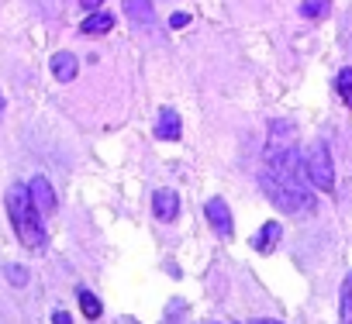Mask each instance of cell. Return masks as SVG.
Returning a JSON list of instances; mask_svg holds the SVG:
<instances>
[{
  "instance_id": "1",
  "label": "cell",
  "mask_w": 352,
  "mask_h": 324,
  "mask_svg": "<svg viewBox=\"0 0 352 324\" xmlns=\"http://www.w3.org/2000/svg\"><path fill=\"white\" fill-rule=\"evenodd\" d=\"M259 187L266 194V200L283 211V214H294V218H311L314 214V183L311 180H297V176H280V173H270L263 170L259 176Z\"/></svg>"
},
{
  "instance_id": "2",
  "label": "cell",
  "mask_w": 352,
  "mask_h": 324,
  "mask_svg": "<svg viewBox=\"0 0 352 324\" xmlns=\"http://www.w3.org/2000/svg\"><path fill=\"white\" fill-rule=\"evenodd\" d=\"M8 218H11V228L18 235V242L32 252H45L49 245V235H45V224H42V211L35 207L32 194L25 183H14L8 190Z\"/></svg>"
},
{
  "instance_id": "3",
  "label": "cell",
  "mask_w": 352,
  "mask_h": 324,
  "mask_svg": "<svg viewBox=\"0 0 352 324\" xmlns=\"http://www.w3.org/2000/svg\"><path fill=\"white\" fill-rule=\"evenodd\" d=\"M304 162H307V176H311L314 190L331 194V190H335V162H331V152H328V145H324L321 138L311 141Z\"/></svg>"
},
{
  "instance_id": "4",
  "label": "cell",
  "mask_w": 352,
  "mask_h": 324,
  "mask_svg": "<svg viewBox=\"0 0 352 324\" xmlns=\"http://www.w3.org/2000/svg\"><path fill=\"white\" fill-rule=\"evenodd\" d=\"M204 214H208V224H211L221 238H232V235H235V221H232V211H228L225 197H211L208 207H204Z\"/></svg>"
},
{
  "instance_id": "5",
  "label": "cell",
  "mask_w": 352,
  "mask_h": 324,
  "mask_svg": "<svg viewBox=\"0 0 352 324\" xmlns=\"http://www.w3.org/2000/svg\"><path fill=\"white\" fill-rule=\"evenodd\" d=\"M124 14L135 28L142 32H155V11H152V0H124Z\"/></svg>"
},
{
  "instance_id": "6",
  "label": "cell",
  "mask_w": 352,
  "mask_h": 324,
  "mask_svg": "<svg viewBox=\"0 0 352 324\" xmlns=\"http://www.w3.org/2000/svg\"><path fill=\"white\" fill-rule=\"evenodd\" d=\"M28 194H32L35 207L42 211V218L56 214V190H52V183H49L45 176H35V180L28 183Z\"/></svg>"
},
{
  "instance_id": "7",
  "label": "cell",
  "mask_w": 352,
  "mask_h": 324,
  "mask_svg": "<svg viewBox=\"0 0 352 324\" xmlns=\"http://www.w3.org/2000/svg\"><path fill=\"white\" fill-rule=\"evenodd\" d=\"M152 211L159 221H176L180 218V197H176V190H155L152 194Z\"/></svg>"
},
{
  "instance_id": "8",
  "label": "cell",
  "mask_w": 352,
  "mask_h": 324,
  "mask_svg": "<svg viewBox=\"0 0 352 324\" xmlns=\"http://www.w3.org/2000/svg\"><path fill=\"white\" fill-rule=\"evenodd\" d=\"M155 135L162 138V141H176L184 135V121H180V114H176L173 107H162L159 111V121H155Z\"/></svg>"
},
{
  "instance_id": "9",
  "label": "cell",
  "mask_w": 352,
  "mask_h": 324,
  "mask_svg": "<svg viewBox=\"0 0 352 324\" xmlns=\"http://www.w3.org/2000/svg\"><path fill=\"white\" fill-rule=\"evenodd\" d=\"M49 69H52V76H56L59 83H73L76 73H80V62H76L73 52H56L52 62H49Z\"/></svg>"
},
{
  "instance_id": "10",
  "label": "cell",
  "mask_w": 352,
  "mask_h": 324,
  "mask_svg": "<svg viewBox=\"0 0 352 324\" xmlns=\"http://www.w3.org/2000/svg\"><path fill=\"white\" fill-rule=\"evenodd\" d=\"M280 238H283V228H280V221H266V224H263V228L252 235V248L266 255V252H273V248H276V242H280Z\"/></svg>"
},
{
  "instance_id": "11",
  "label": "cell",
  "mask_w": 352,
  "mask_h": 324,
  "mask_svg": "<svg viewBox=\"0 0 352 324\" xmlns=\"http://www.w3.org/2000/svg\"><path fill=\"white\" fill-rule=\"evenodd\" d=\"M114 28V14L111 11H90V18L80 25L83 35H107Z\"/></svg>"
},
{
  "instance_id": "12",
  "label": "cell",
  "mask_w": 352,
  "mask_h": 324,
  "mask_svg": "<svg viewBox=\"0 0 352 324\" xmlns=\"http://www.w3.org/2000/svg\"><path fill=\"white\" fill-rule=\"evenodd\" d=\"M76 300H80V310H83V317H87V321H97V317H100V310H104V307H100V300H97L90 290H80V293H76Z\"/></svg>"
},
{
  "instance_id": "13",
  "label": "cell",
  "mask_w": 352,
  "mask_h": 324,
  "mask_svg": "<svg viewBox=\"0 0 352 324\" xmlns=\"http://www.w3.org/2000/svg\"><path fill=\"white\" fill-rule=\"evenodd\" d=\"M335 93L342 97L345 107H352V66H345V69L335 76Z\"/></svg>"
},
{
  "instance_id": "14",
  "label": "cell",
  "mask_w": 352,
  "mask_h": 324,
  "mask_svg": "<svg viewBox=\"0 0 352 324\" xmlns=\"http://www.w3.org/2000/svg\"><path fill=\"white\" fill-rule=\"evenodd\" d=\"M338 317L352 321V273L342 279V303H338Z\"/></svg>"
},
{
  "instance_id": "15",
  "label": "cell",
  "mask_w": 352,
  "mask_h": 324,
  "mask_svg": "<svg viewBox=\"0 0 352 324\" xmlns=\"http://www.w3.org/2000/svg\"><path fill=\"white\" fill-rule=\"evenodd\" d=\"M328 11V0H300V14L304 18H321Z\"/></svg>"
},
{
  "instance_id": "16",
  "label": "cell",
  "mask_w": 352,
  "mask_h": 324,
  "mask_svg": "<svg viewBox=\"0 0 352 324\" xmlns=\"http://www.w3.org/2000/svg\"><path fill=\"white\" fill-rule=\"evenodd\" d=\"M8 279H11L14 286H25V283H28V269H25V266H8Z\"/></svg>"
},
{
  "instance_id": "17",
  "label": "cell",
  "mask_w": 352,
  "mask_h": 324,
  "mask_svg": "<svg viewBox=\"0 0 352 324\" xmlns=\"http://www.w3.org/2000/svg\"><path fill=\"white\" fill-rule=\"evenodd\" d=\"M187 25H190V14H184V11H176L169 18V28H187Z\"/></svg>"
},
{
  "instance_id": "18",
  "label": "cell",
  "mask_w": 352,
  "mask_h": 324,
  "mask_svg": "<svg viewBox=\"0 0 352 324\" xmlns=\"http://www.w3.org/2000/svg\"><path fill=\"white\" fill-rule=\"evenodd\" d=\"M100 4H104V0H80V8H83V11H97Z\"/></svg>"
},
{
  "instance_id": "19",
  "label": "cell",
  "mask_w": 352,
  "mask_h": 324,
  "mask_svg": "<svg viewBox=\"0 0 352 324\" xmlns=\"http://www.w3.org/2000/svg\"><path fill=\"white\" fill-rule=\"evenodd\" d=\"M52 321H56V324H69V314H66V310H56Z\"/></svg>"
},
{
  "instance_id": "20",
  "label": "cell",
  "mask_w": 352,
  "mask_h": 324,
  "mask_svg": "<svg viewBox=\"0 0 352 324\" xmlns=\"http://www.w3.org/2000/svg\"><path fill=\"white\" fill-rule=\"evenodd\" d=\"M0 111H4V97H0Z\"/></svg>"
}]
</instances>
